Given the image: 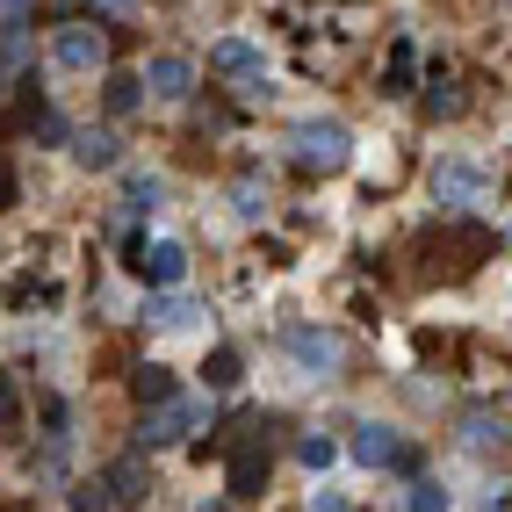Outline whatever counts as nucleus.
I'll list each match as a JSON object with an SVG mask.
<instances>
[{"label":"nucleus","mask_w":512,"mask_h":512,"mask_svg":"<svg viewBox=\"0 0 512 512\" xmlns=\"http://www.w3.org/2000/svg\"><path fill=\"white\" fill-rule=\"evenodd\" d=\"M289 152H296V166H311V174H339V166L354 159V130L332 123V116H303L289 130Z\"/></svg>","instance_id":"f257e3e1"},{"label":"nucleus","mask_w":512,"mask_h":512,"mask_svg":"<svg viewBox=\"0 0 512 512\" xmlns=\"http://www.w3.org/2000/svg\"><path fill=\"white\" fill-rule=\"evenodd\" d=\"M202 426H210V404H202V397H159L152 404V412H145V426H138V440H145V448H174V440H188V433H202Z\"/></svg>","instance_id":"f03ea898"},{"label":"nucleus","mask_w":512,"mask_h":512,"mask_svg":"<svg viewBox=\"0 0 512 512\" xmlns=\"http://www.w3.org/2000/svg\"><path fill=\"white\" fill-rule=\"evenodd\" d=\"M51 65L58 73H101V65H109V37H101L94 22H65L51 37Z\"/></svg>","instance_id":"7ed1b4c3"},{"label":"nucleus","mask_w":512,"mask_h":512,"mask_svg":"<svg viewBox=\"0 0 512 512\" xmlns=\"http://www.w3.org/2000/svg\"><path fill=\"white\" fill-rule=\"evenodd\" d=\"M210 73L238 80V94H246V101H260V94H267V58H260V44H246V37L210 44Z\"/></svg>","instance_id":"20e7f679"},{"label":"nucleus","mask_w":512,"mask_h":512,"mask_svg":"<svg viewBox=\"0 0 512 512\" xmlns=\"http://www.w3.org/2000/svg\"><path fill=\"white\" fill-rule=\"evenodd\" d=\"M491 195V174L476 159H440L433 166V202H448V210H469V202Z\"/></svg>","instance_id":"39448f33"},{"label":"nucleus","mask_w":512,"mask_h":512,"mask_svg":"<svg viewBox=\"0 0 512 512\" xmlns=\"http://www.w3.org/2000/svg\"><path fill=\"white\" fill-rule=\"evenodd\" d=\"M138 87H152V101H188L195 94V58L188 51H159L138 73Z\"/></svg>","instance_id":"423d86ee"},{"label":"nucleus","mask_w":512,"mask_h":512,"mask_svg":"<svg viewBox=\"0 0 512 512\" xmlns=\"http://www.w3.org/2000/svg\"><path fill=\"white\" fill-rule=\"evenodd\" d=\"M138 275L152 289H181L188 282V246H181V238H145V246H138Z\"/></svg>","instance_id":"0eeeda50"},{"label":"nucleus","mask_w":512,"mask_h":512,"mask_svg":"<svg viewBox=\"0 0 512 512\" xmlns=\"http://www.w3.org/2000/svg\"><path fill=\"white\" fill-rule=\"evenodd\" d=\"M289 354H296V368L311 375V383H325V375L339 368V339L325 325H289Z\"/></svg>","instance_id":"6e6552de"},{"label":"nucleus","mask_w":512,"mask_h":512,"mask_svg":"<svg viewBox=\"0 0 512 512\" xmlns=\"http://www.w3.org/2000/svg\"><path fill=\"white\" fill-rule=\"evenodd\" d=\"M267 469H275V462H267V440L253 433L246 448L231 455V498H260L267 491Z\"/></svg>","instance_id":"1a4fd4ad"},{"label":"nucleus","mask_w":512,"mask_h":512,"mask_svg":"<svg viewBox=\"0 0 512 512\" xmlns=\"http://www.w3.org/2000/svg\"><path fill=\"white\" fill-rule=\"evenodd\" d=\"M73 159L87 174H109V166H123V138L116 130H73Z\"/></svg>","instance_id":"9d476101"},{"label":"nucleus","mask_w":512,"mask_h":512,"mask_svg":"<svg viewBox=\"0 0 512 512\" xmlns=\"http://www.w3.org/2000/svg\"><path fill=\"white\" fill-rule=\"evenodd\" d=\"M397 455H404V440H397L390 426H375V419L354 426V462H361V469H390Z\"/></svg>","instance_id":"9b49d317"},{"label":"nucleus","mask_w":512,"mask_h":512,"mask_svg":"<svg viewBox=\"0 0 512 512\" xmlns=\"http://www.w3.org/2000/svg\"><path fill=\"white\" fill-rule=\"evenodd\" d=\"M195 318H202V303L181 296V289H159V296H152V311H145V325H159V332H188Z\"/></svg>","instance_id":"f8f14e48"},{"label":"nucleus","mask_w":512,"mask_h":512,"mask_svg":"<svg viewBox=\"0 0 512 512\" xmlns=\"http://www.w3.org/2000/svg\"><path fill=\"white\" fill-rule=\"evenodd\" d=\"M101 484H109V505H138V498L152 491V476H145V462H138V455H123L109 476H101Z\"/></svg>","instance_id":"ddd939ff"},{"label":"nucleus","mask_w":512,"mask_h":512,"mask_svg":"<svg viewBox=\"0 0 512 512\" xmlns=\"http://www.w3.org/2000/svg\"><path fill=\"white\" fill-rule=\"evenodd\" d=\"M462 448H469V455L505 448V412H469V419H462Z\"/></svg>","instance_id":"4468645a"},{"label":"nucleus","mask_w":512,"mask_h":512,"mask_svg":"<svg viewBox=\"0 0 512 512\" xmlns=\"http://www.w3.org/2000/svg\"><path fill=\"white\" fill-rule=\"evenodd\" d=\"M166 202V181L159 174H123V217H152Z\"/></svg>","instance_id":"2eb2a0df"},{"label":"nucleus","mask_w":512,"mask_h":512,"mask_svg":"<svg viewBox=\"0 0 512 512\" xmlns=\"http://www.w3.org/2000/svg\"><path fill=\"white\" fill-rule=\"evenodd\" d=\"M462 109H469V94H462L448 73H433V80H426V116H433V123H455Z\"/></svg>","instance_id":"dca6fc26"},{"label":"nucleus","mask_w":512,"mask_h":512,"mask_svg":"<svg viewBox=\"0 0 512 512\" xmlns=\"http://www.w3.org/2000/svg\"><path fill=\"white\" fill-rule=\"evenodd\" d=\"M231 217H238V224H260V217H267V181H238V188H231Z\"/></svg>","instance_id":"f3484780"},{"label":"nucleus","mask_w":512,"mask_h":512,"mask_svg":"<svg viewBox=\"0 0 512 512\" xmlns=\"http://www.w3.org/2000/svg\"><path fill=\"white\" fill-rule=\"evenodd\" d=\"M404 512H455V498H448V484H433V476H419V484L404 491Z\"/></svg>","instance_id":"a211bd4d"},{"label":"nucleus","mask_w":512,"mask_h":512,"mask_svg":"<svg viewBox=\"0 0 512 512\" xmlns=\"http://www.w3.org/2000/svg\"><path fill=\"white\" fill-rule=\"evenodd\" d=\"M138 101H145L138 73H109V109H116V116H130V109H138Z\"/></svg>","instance_id":"6ab92c4d"},{"label":"nucleus","mask_w":512,"mask_h":512,"mask_svg":"<svg viewBox=\"0 0 512 512\" xmlns=\"http://www.w3.org/2000/svg\"><path fill=\"white\" fill-rule=\"evenodd\" d=\"M332 455H339V448H332L325 433H303V440H296V462H303V469H332Z\"/></svg>","instance_id":"aec40b11"},{"label":"nucleus","mask_w":512,"mask_h":512,"mask_svg":"<svg viewBox=\"0 0 512 512\" xmlns=\"http://www.w3.org/2000/svg\"><path fill=\"white\" fill-rule=\"evenodd\" d=\"M202 375H210V390H231V383H238V354H231V347H217Z\"/></svg>","instance_id":"412c9836"},{"label":"nucleus","mask_w":512,"mask_h":512,"mask_svg":"<svg viewBox=\"0 0 512 512\" xmlns=\"http://www.w3.org/2000/svg\"><path fill=\"white\" fill-rule=\"evenodd\" d=\"M383 94H412V44L390 51V87H383Z\"/></svg>","instance_id":"4be33fe9"},{"label":"nucleus","mask_w":512,"mask_h":512,"mask_svg":"<svg viewBox=\"0 0 512 512\" xmlns=\"http://www.w3.org/2000/svg\"><path fill=\"white\" fill-rule=\"evenodd\" d=\"M138 397H145V404L174 397V383H166V368H138Z\"/></svg>","instance_id":"5701e85b"},{"label":"nucleus","mask_w":512,"mask_h":512,"mask_svg":"<svg viewBox=\"0 0 512 512\" xmlns=\"http://www.w3.org/2000/svg\"><path fill=\"white\" fill-rule=\"evenodd\" d=\"M73 512H109V484H80V498H73Z\"/></svg>","instance_id":"b1692460"},{"label":"nucleus","mask_w":512,"mask_h":512,"mask_svg":"<svg viewBox=\"0 0 512 512\" xmlns=\"http://www.w3.org/2000/svg\"><path fill=\"white\" fill-rule=\"evenodd\" d=\"M87 8H94V15H138L145 0H87Z\"/></svg>","instance_id":"393cba45"},{"label":"nucleus","mask_w":512,"mask_h":512,"mask_svg":"<svg viewBox=\"0 0 512 512\" xmlns=\"http://www.w3.org/2000/svg\"><path fill=\"white\" fill-rule=\"evenodd\" d=\"M37 8H44V15H58V22H73V15L87 8V0H37Z\"/></svg>","instance_id":"a878e982"},{"label":"nucleus","mask_w":512,"mask_h":512,"mask_svg":"<svg viewBox=\"0 0 512 512\" xmlns=\"http://www.w3.org/2000/svg\"><path fill=\"white\" fill-rule=\"evenodd\" d=\"M311 512H354V505L339 498V491H311Z\"/></svg>","instance_id":"bb28decb"},{"label":"nucleus","mask_w":512,"mask_h":512,"mask_svg":"<svg viewBox=\"0 0 512 512\" xmlns=\"http://www.w3.org/2000/svg\"><path fill=\"white\" fill-rule=\"evenodd\" d=\"M0 210H15V166L0 159Z\"/></svg>","instance_id":"cd10ccee"}]
</instances>
